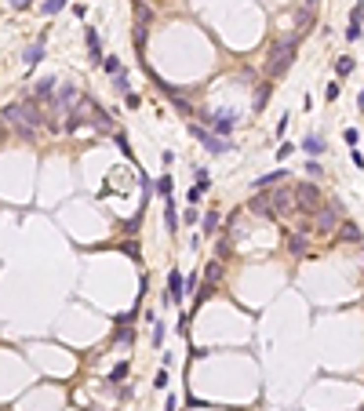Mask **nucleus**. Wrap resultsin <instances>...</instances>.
I'll use <instances>...</instances> for the list:
<instances>
[{
    "label": "nucleus",
    "instance_id": "nucleus-7",
    "mask_svg": "<svg viewBox=\"0 0 364 411\" xmlns=\"http://www.w3.org/2000/svg\"><path fill=\"white\" fill-rule=\"evenodd\" d=\"M335 226H339V208L331 204V208H324L321 215H317V229H321V233H331Z\"/></svg>",
    "mask_w": 364,
    "mask_h": 411
},
{
    "label": "nucleus",
    "instance_id": "nucleus-37",
    "mask_svg": "<svg viewBox=\"0 0 364 411\" xmlns=\"http://www.w3.org/2000/svg\"><path fill=\"white\" fill-rule=\"evenodd\" d=\"M357 106H361V109H364V91H361V98H357Z\"/></svg>",
    "mask_w": 364,
    "mask_h": 411
},
{
    "label": "nucleus",
    "instance_id": "nucleus-23",
    "mask_svg": "<svg viewBox=\"0 0 364 411\" xmlns=\"http://www.w3.org/2000/svg\"><path fill=\"white\" fill-rule=\"evenodd\" d=\"M215 229H219V215H215V211H208V215H204V237H211Z\"/></svg>",
    "mask_w": 364,
    "mask_h": 411
},
{
    "label": "nucleus",
    "instance_id": "nucleus-21",
    "mask_svg": "<svg viewBox=\"0 0 364 411\" xmlns=\"http://www.w3.org/2000/svg\"><path fill=\"white\" fill-rule=\"evenodd\" d=\"M102 69H106L109 77H117V73L124 69V66H120V59H117V55H109V59H102Z\"/></svg>",
    "mask_w": 364,
    "mask_h": 411
},
{
    "label": "nucleus",
    "instance_id": "nucleus-3",
    "mask_svg": "<svg viewBox=\"0 0 364 411\" xmlns=\"http://www.w3.org/2000/svg\"><path fill=\"white\" fill-rule=\"evenodd\" d=\"M190 131H193V138H200V146H204V149H208V153H226V149H230V142H226V138H219V135H211V131H208V127H200V124H193V127H190Z\"/></svg>",
    "mask_w": 364,
    "mask_h": 411
},
{
    "label": "nucleus",
    "instance_id": "nucleus-2",
    "mask_svg": "<svg viewBox=\"0 0 364 411\" xmlns=\"http://www.w3.org/2000/svg\"><path fill=\"white\" fill-rule=\"evenodd\" d=\"M295 204H298V211H321V190L310 182L295 186Z\"/></svg>",
    "mask_w": 364,
    "mask_h": 411
},
{
    "label": "nucleus",
    "instance_id": "nucleus-34",
    "mask_svg": "<svg viewBox=\"0 0 364 411\" xmlns=\"http://www.w3.org/2000/svg\"><path fill=\"white\" fill-rule=\"evenodd\" d=\"M153 386H157V389H167V368L161 371V375H157V382H153Z\"/></svg>",
    "mask_w": 364,
    "mask_h": 411
},
{
    "label": "nucleus",
    "instance_id": "nucleus-5",
    "mask_svg": "<svg viewBox=\"0 0 364 411\" xmlns=\"http://www.w3.org/2000/svg\"><path fill=\"white\" fill-rule=\"evenodd\" d=\"M167 302H182L186 298V280H182V273L179 269H171V273H167Z\"/></svg>",
    "mask_w": 364,
    "mask_h": 411
},
{
    "label": "nucleus",
    "instance_id": "nucleus-27",
    "mask_svg": "<svg viewBox=\"0 0 364 411\" xmlns=\"http://www.w3.org/2000/svg\"><path fill=\"white\" fill-rule=\"evenodd\" d=\"M292 142H281V149H277V160H288V157H292Z\"/></svg>",
    "mask_w": 364,
    "mask_h": 411
},
{
    "label": "nucleus",
    "instance_id": "nucleus-13",
    "mask_svg": "<svg viewBox=\"0 0 364 411\" xmlns=\"http://www.w3.org/2000/svg\"><path fill=\"white\" fill-rule=\"evenodd\" d=\"M88 55H91L95 66H102V44H99V33L95 30H88Z\"/></svg>",
    "mask_w": 364,
    "mask_h": 411
},
{
    "label": "nucleus",
    "instance_id": "nucleus-30",
    "mask_svg": "<svg viewBox=\"0 0 364 411\" xmlns=\"http://www.w3.org/2000/svg\"><path fill=\"white\" fill-rule=\"evenodd\" d=\"M124 375H128V364H117V368H113V375H109V382H120Z\"/></svg>",
    "mask_w": 364,
    "mask_h": 411
},
{
    "label": "nucleus",
    "instance_id": "nucleus-17",
    "mask_svg": "<svg viewBox=\"0 0 364 411\" xmlns=\"http://www.w3.org/2000/svg\"><path fill=\"white\" fill-rule=\"evenodd\" d=\"M51 88H55V77H44L40 84H36V91H33V102H44L51 95Z\"/></svg>",
    "mask_w": 364,
    "mask_h": 411
},
{
    "label": "nucleus",
    "instance_id": "nucleus-18",
    "mask_svg": "<svg viewBox=\"0 0 364 411\" xmlns=\"http://www.w3.org/2000/svg\"><path fill=\"white\" fill-rule=\"evenodd\" d=\"M164 226H167V229H171V233H175V229H179V215H175V197H171V200H167V208H164Z\"/></svg>",
    "mask_w": 364,
    "mask_h": 411
},
{
    "label": "nucleus",
    "instance_id": "nucleus-20",
    "mask_svg": "<svg viewBox=\"0 0 364 411\" xmlns=\"http://www.w3.org/2000/svg\"><path fill=\"white\" fill-rule=\"evenodd\" d=\"M353 66H357L353 59H335V77H350Z\"/></svg>",
    "mask_w": 364,
    "mask_h": 411
},
{
    "label": "nucleus",
    "instance_id": "nucleus-38",
    "mask_svg": "<svg viewBox=\"0 0 364 411\" xmlns=\"http://www.w3.org/2000/svg\"><path fill=\"white\" fill-rule=\"evenodd\" d=\"M313 4H317V0H306V7H313Z\"/></svg>",
    "mask_w": 364,
    "mask_h": 411
},
{
    "label": "nucleus",
    "instance_id": "nucleus-15",
    "mask_svg": "<svg viewBox=\"0 0 364 411\" xmlns=\"http://www.w3.org/2000/svg\"><path fill=\"white\" fill-rule=\"evenodd\" d=\"M306 248L310 244H306L302 233H292V237H288V251H292V255H306Z\"/></svg>",
    "mask_w": 364,
    "mask_h": 411
},
{
    "label": "nucleus",
    "instance_id": "nucleus-4",
    "mask_svg": "<svg viewBox=\"0 0 364 411\" xmlns=\"http://www.w3.org/2000/svg\"><path fill=\"white\" fill-rule=\"evenodd\" d=\"M233 124H237V120H233V113H226V109H222V113H215V117L208 120V131L219 135V138H226V135L233 131Z\"/></svg>",
    "mask_w": 364,
    "mask_h": 411
},
{
    "label": "nucleus",
    "instance_id": "nucleus-9",
    "mask_svg": "<svg viewBox=\"0 0 364 411\" xmlns=\"http://www.w3.org/2000/svg\"><path fill=\"white\" fill-rule=\"evenodd\" d=\"M248 208L255 211V215H266V219H273V215H277V211H273V197H269V193H259V197L251 200Z\"/></svg>",
    "mask_w": 364,
    "mask_h": 411
},
{
    "label": "nucleus",
    "instance_id": "nucleus-22",
    "mask_svg": "<svg viewBox=\"0 0 364 411\" xmlns=\"http://www.w3.org/2000/svg\"><path fill=\"white\" fill-rule=\"evenodd\" d=\"M66 4H69V0H44V7H40V11H44V15H59Z\"/></svg>",
    "mask_w": 364,
    "mask_h": 411
},
{
    "label": "nucleus",
    "instance_id": "nucleus-1",
    "mask_svg": "<svg viewBox=\"0 0 364 411\" xmlns=\"http://www.w3.org/2000/svg\"><path fill=\"white\" fill-rule=\"evenodd\" d=\"M295 44H298V36H288V40H281V44L273 48L269 66H266L269 80H277V77H284V73H288V66H292V59H295Z\"/></svg>",
    "mask_w": 364,
    "mask_h": 411
},
{
    "label": "nucleus",
    "instance_id": "nucleus-10",
    "mask_svg": "<svg viewBox=\"0 0 364 411\" xmlns=\"http://www.w3.org/2000/svg\"><path fill=\"white\" fill-rule=\"evenodd\" d=\"M339 240L361 244V226H357V222H339Z\"/></svg>",
    "mask_w": 364,
    "mask_h": 411
},
{
    "label": "nucleus",
    "instance_id": "nucleus-8",
    "mask_svg": "<svg viewBox=\"0 0 364 411\" xmlns=\"http://www.w3.org/2000/svg\"><path fill=\"white\" fill-rule=\"evenodd\" d=\"M88 109L95 113V127H99V131H113V120H109V113H106V109L99 106L95 98H88Z\"/></svg>",
    "mask_w": 364,
    "mask_h": 411
},
{
    "label": "nucleus",
    "instance_id": "nucleus-39",
    "mask_svg": "<svg viewBox=\"0 0 364 411\" xmlns=\"http://www.w3.org/2000/svg\"><path fill=\"white\" fill-rule=\"evenodd\" d=\"M138 4H146V0H138Z\"/></svg>",
    "mask_w": 364,
    "mask_h": 411
},
{
    "label": "nucleus",
    "instance_id": "nucleus-33",
    "mask_svg": "<svg viewBox=\"0 0 364 411\" xmlns=\"http://www.w3.org/2000/svg\"><path fill=\"white\" fill-rule=\"evenodd\" d=\"M200 197H204V190H197V186H193V190H190V204H193V208L200 204Z\"/></svg>",
    "mask_w": 364,
    "mask_h": 411
},
{
    "label": "nucleus",
    "instance_id": "nucleus-11",
    "mask_svg": "<svg viewBox=\"0 0 364 411\" xmlns=\"http://www.w3.org/2000/svg\"><path fill=\"white\" fill-rule=\"evenodd\" d=\"M302 149H306V153H310L313 160H317V157H321L328 146H324V138H317V135H306V138H302Z\"/></svg>",
    "mask_w": 364,
    "mask_h": 411
},
{
    "label": "nucleus",
    "instance_id": "nucleus-26",
    "mask_svg": "<svg viewBox=\"0 0 364 411\" xmlns=\"http://www.w3.org/2000/svg\"><path fill=\"white\" fill-rule=\"evenodd\" d=\"M124 106H128V109H138V106H142V98H138L135 91H128V95H124Z\"/></svg>",
    "mask_w": 364,
    "mask_h": 411
},
{
    "label": "nucleus",
    "instance_id": "nucleus-28",
    "mask_svg": "<svg viewBox=\"0 0 364 411\" xmlns=\"http://www.w3.org/2000/svg\"><path fill=\"white\" fill-rule=\"evenodd\" d=\"M182 222H190V226H193V222H200V211H197V208H186V215H182Z\"/></svg>",
    "mask_w": 364,
    "mask_h": 411
},
{
    "label": "nucleus",
    "instance_id": "nucleus-36",
    "mask_svg": "<svg viewBox=\"0 0 364 411\" xmlns=\"http://www.w3.org/2000/svg\"><path fill=\"white\" fill-rule=\"evenodd\" d=\"M33 4V0H15V7H30Z\"/></svg>",
    "mask_w": 364,
    "mask_h": 411
},
{
    "label": "nucleus",
    "instance_id": "nucleus-32",
    "mask_svg": "<svg viewBox=\"0 0 364 411\" xmlns=\"http://www.w3.org/2000/svg\"><path fill=\"white\" fill-rule=\"evenodd\" d=\"M324 98H328V102H335V98H339V84H328V91H324Z\"/></svg>",
    "mask_w": 364,
    "mask_h": 411
},
{
    "label": "nucleus",
    "instance_id": "nucleus-12",
    "mask_svg": "<svg viewBox=\"0 0 364 411\" xmlns=\"http://www.w3.org/2000/svg\"><path fill=\"white\" fill-rule=\"evenodd\" d=\"M361 18H364V7H353V15H350V30H346V40H361Z\"/></svg>",
    "mask_w": 364,
    "mask_h": 411
},
{
    "label": "nucleus",
    "instance_id": "nucleus-14",
    "mask_svg": "<svg viewBox=\"0 0 364 411\" xmlns=\"http://www.w3.org/2000/svg\"><path fill=\"white\" fill-rule=\"evenodd\" d=\"M281 179H288V171H269L263 179H255V190H269V186H277Z\"/></svg>",
    "mask_w": 364,
    "mask_h": 411
},
{
    "label": "nucleus",
    "instance_id": "nucleus-16",
    "mask_svg": "<svg viewBox=\"0 0 364 411\" xmlns=\"http://www.w3.org/2000/svg\"><path fill=\"white\" fill-rule=\"evenodd\" d=\"M171 186H175V182H171V175H167V171H164V175H161V179H157V182H153V190H157V193H161V197H164V200H171Z\"/></svg>",
    "mask_w": 364,
    "mask_h": 411
},
{
    "label": "nucleus",
    "instance_id": "nucleus-24",
    "mask_svg": "<svg viewBox=\"0 0 364 411\" xmlns=\"http://www.w3.org/2000/svg\"><path fill=\"white\" fill-rule=\"evenodd\" d=\"M193 179H197V190H208V186H211V171H208V167H197Z\"/></svg>",
    "mask_w": 364,
    "mask_h": 411
},
{
    "label": "nucleus",
    "instance_id": "nucleus-25",
    "mask_svg": "<svg viewBox=\"0 0 364 411\" xmlns=\"http://www.w3.org/2000/svg\"><path fill=\"white\" fill-rule=\"evenodd\" d=\"M117 146H120V153H124L128 160L135 157V153H132V142H128V135H124V131H117Z\"/></svg>",
    "mask_w": 364,
    "mask_h": 411
},
{
    "label": "nucleus",
    "instance_id": "nucleus-19",
    "mask_svg": "<svg viewBox=\"0 0 364 411\" xmlns=\"http://www.w3.org/2000/svg\"><path fill=\"white\" fill-rule=\"evenodd\" d=\"M269 95H273V84H263V88L255 91V109H266L269 106Z\"/></svg>",
    "mask_w": 364,
    "mask_h": 411
},
{
    "label": "nucleus",
    "instance_id": "nucleus-6",
    "mask_svg": "<svg viewBox=\"0 0 364 411\" xmlns=\"http://www.w3.org/2000/svg\"><path fill=\"white\" fill-rule=\"evenodd\" d=\"M44 48H48V33H40V36H36V40L30 44V48H26V66H30V69H36V66H40V59H44Z\"/></svg>",
    "mask_w": 364,
    "mask_h": 411
},
{
    "label": "nucleus",
    "instance_id": "nucleus-35",
    "mask_svg": "<svg viewBox=\"0 0 364 411\" xmlns=\"http://www.w3.org/2000/svg\"><path fill=\"white\" fill-rule=\"evenodd\" d=\"M288 120H292V117H288V113H284L281 120H277V135H284V131H288Z\"/></svg>",
    "mask_w": 364,
    "mask_h": 411
},
{
    "label": "nucleus",
    "instance_id": "nucleus-31",
    "mask_svg": "<svg viewBox=\"0 0 364 411\" xmlns=\"http://www.w3.org/2000/svg\"><path fill=\"white\" fill-rule=\"evenodd\" d=\"M164 342V324H153V346Z\"/></svg>",
    "mask_w": 364,
    "mask_h": 411
},
{
    "label": "nucleus",
    "instance_id": "nucleus-29",
    "mask_svg": "<svg viewBox=\"0 0 364 411\" xmlns=\"http://www.w3.org/2000/svg\"><path fill=\"white\" fill-rule=\"evenodd\" d=\"M342 138H346V146H357L361 135H357V127H346V131H342Z\"/></svg>",
    "mask_w": 364,
    "mask_h": 411
}]
</instances>
